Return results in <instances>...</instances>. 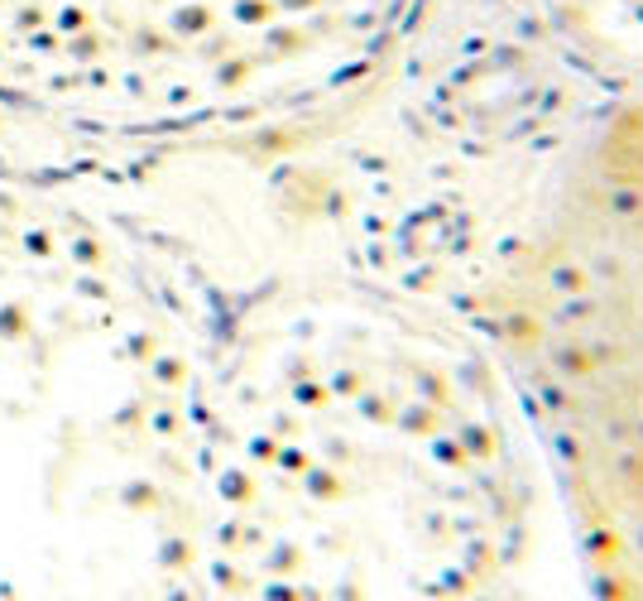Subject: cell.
<instances>
[{"mask_svg": "<svg viewBox=\"0 0 643 601\" xmlns=\"http://www.w3.org/2000/svg\"><path fill=\"white\" fill-rule=\"evenodd\" d=\"M188 385L150 250L0 174V601H174Z\"/></svg>", "mask_w": 643, "mask_h": 601, "instance_id": "6da1fadb", "label": "cell"}]
</instances>
